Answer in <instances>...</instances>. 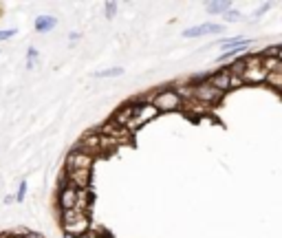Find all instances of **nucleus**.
<instances>
[{
	"label": "nucleus",
	"mask_w": 282,
	"mask_h": 238,
	"mask_svg": "<svg viewBox=\"0 0 282 238\" xmlns=\"http://www.w3.org/2000/svg\"><path fill=\"white\" fill-rule=\"evenodd\" d=\"M223 95L225 93L218 91V88H214L210 82L199 84V86H192V97H194L199 104H216V102L223 100Z\"/></svg>",
	"instance_id": "nucleus-5"
},
{
	"label": "nucleus",
	"mask_w": 282,
	"mask_h": 238,
	"mask_svg": "<svg viewBox=\"0 0 282 238\" xmlns=\"http://www.w3.org/2000/svg\"><path fill=\"white\" fill-rule=\"evenodd\" d=\"M152 106L159 113H172V110H179L183 106V97L179 95L177 88H166V91H159L152 97Z\"/></svg>",
	"instance_id": "nucleus-2"
},
{
	"label": "nucleus",
	"mask_w": 282,
	"mask_h": 238,
	"mask_svg": "<svg viewBox=\"0 0 282 238\" xmlns=\"http://www.w3.org/2000/svg\"><path fill=\"white\" fill-rule=\"evenodd\" d=\"M117 14V2H106V18L113 20Z\"/></svg>",
	"instance_id": "nucleus-15"
},
{
	"label": "nucleus",
	"mask_w": 282,
	"mask_h": 238,
	"mask_svg": "<svg viewBox=\"0 0 282 238\" xmlns=\"http://www.w3.org/2000/svg\"><path fill=\"white\" fill-rule=\"evenodd\" d=\"M223 24H216V22H205V24H196V27H190L183 31L185 38H201V35L207 34H223Z\"/></svg>",
	"instance_id": "nucleus-6"
},
{
	"label": "nucleus",
	"mask_w": 282,
	"mask_h": 238,
	"mask_svg": "<svg viewBox=\"0 0 282 238\" xmlns=\"http://www.w3.org/2000/svg\"><path fill=\"white\" fill-rule=\"evenodd\" d=\"M77 38H80V34H71V35H68V40H71V42H75Z\"/></svg>",
	"instance_id": "nucleus-20"
},
{
	"label": "nucleus",
	"mask_w": 282,
	"mask_h": 238,
	"mask_svg": "<svg viewBox=\"0 0 282 238\" xmlns=\"http://www.w3.org/2000/svg\"><path fill=\"white\" fill-rule=\"evenodd\" d=\"M18 34V29H2V31H0V42H5V40H9V38H14V35Z\"/></svg>",
	"instance_id": "nucleus-14"
},
{
	"label": "nucleus",
	"mask_w": 282,
	"mask_h": 238,
	"mask_svg": "<svg viewBox=\"0 0 282 238\" xmlns=\"http://www.w3.org/2000/svg\"><path fill=\"white\" fill-rule=\"evenodd\" d=\"M227 71L232 73V75H238V77H243L245 75V71H247V57H238V60H234V62L227 67Z\"/></svg>",
	"instance_id": "nucleus-10"
},
{
	"label": "nucleus",
	"mask_w": 282,
	"mask_h": 238,
	"mask_svg": "<svg viewBox=\"0 0 282 238\" xmlns=\"http://www.w3.org/2000/svg\"><path fill=\"white\" fill-rule=\"evenodd\" d=\"M0 238H11V236H9V234H0Z\"/></svg>",
	"instance_id": "nucleus-21"
},
{
	"label": "nucleus",
	"mask_w": 282,
	"mask_h": 238,
	"mask_svg": "<svg viewBox=\"0 0 282 238\" xmlns=\"http://www.w3.org/2000/svg\"><path fill=\"white\" fill-rule=\"evenodd\" d=\"M223 18H225V22H236V20H240V14H238V11H234V9H230Z\"/></svg>",
	"instance_id": "nucleus-16"
},
{
	"label": "nucleus",
	"mask_w": 282,
	"mask_h": 238,
	"mask_svg": "<svg viewBox=\"0 0 282 238\" xmlns=\"http://www.w3.org/2000/svg\"><path fill=\"white\" fill-rule=\"evenodd\" d=\"M243 84H245V80H243V77L232 75V88H238V86H243Z\"/></svg>",
	"instance_id": "nucleus-18"
},
{
	"label": "nucleus",
	"mask_w": 282,
	"mask_h": 238,
	"mask_svg": "<svg viewBox=\"0 0 282 238\" xmlns=\"http://www.w3.org/2000/svg\"><path fill=\"white\" fill-rule=\"evenodd\" d=\"M93 168V154L84 153L80 148L71 150L66 154V161H64V170L66 172H75V170H91Z\"/></svg>",
	"instance_id": "nucleus-4"
},
{
	"label": "nucleus",
	"mask_w": 282,
	"mask_h": 238,
	"mask_svg": "<svg viewBox=\"0 0 282 238\" xmlns=\"http://www.w3.org/2000/svg\"><path fill=\"white\" fill-rule=\"evenodd\" d=\"M230 9H232L230 2H210V5H207V11H210V14H220V16H225Z\"/></svg>",
	"instance_id": "nucleus-12"
},
{
	"label": "nucleus",
	"mask_w": 282,
	"mask_h": 238,
	"mask_svg": "<svg viewBox=\"0 0 282 238\" xmlns=\"http://www.w3.org/2000/svg\"><path fill=\"white\" fill-rule=\"evenodd\" d=\"M24 194H27V181H20V187H18V194H16V201H22Z\"/></svg>",
	"instance_id": "nucleus-17"
},
{
	"label": "nucleus",
	"mask_w": 282,
	"mask_h": 238,
	"mask_svg": "<svg viewBox=\"0 0 282 238\" xmlns=\"http://www.w3.org/2000/svg\"><path fill=\"white\" fill-rule=\"evenodd\" d=\"M249 49V44H243V47H236V49H227L225 53H220L218 57H216V62H225V60H230V57H243V53Z\"/></svg>",
	"instance_id": "nucleus-9"
},
{
	"label": "nucleus",
	"mask_w": 282,
	"mask_h": 238,
	"mask_svg": "<svg viewBox=\"0 0 282 238\" xmlns=\"http://www.w3.org/2000/svg\"><path fill=\"white\" fill-rule=\"evenodd\" d=\"M55 24H58V20L53 18V16H38L35 22H33V27H35L38 34H49V31L55 29Z\"/></svg>",
	"instance_id": "nucleus-8"
},
{
	"label": "nucleus",
	"mask_w": 282,
	"mask_h": 238,
	"mask_svg": "<svg viewBox=\"0 0 282 238\" xmlns=\"http://www.w3.org/2000/svg\"><path fill=\"white\" fill-rule=\"evenodd\" d=\"M62 227L64 234H71L75 238L86 236V234H91V214H84L80 210L62 212Z\"/></svg>",
	"instance_id": "nucleus-1"
},
{
	"label": "nucleus",
	"mask_w": 282,
	"mask_h": 238,
	"mask_svg": "<svg viewBox=\"0 0 282 238\" xmlns=\"http://www.w3.org/2000/svg\"><path fill=\"white\" fill-rule=\"evenodd\" d=\"M64 238H75V236H71V234H64Z\"/></svg>",
	"instance_id": "nucleus-22"
},
{
	"label": "nucleus",
	"mask_w": 282,
	"mask_h": 238,
	"mask_svg": "<svg viewBox=\"0 0 282 238\" xmlns=\"http://www.w3.org/2000/svg\"><path fill=\"white\" fill-rule=\"evenodd\" d=\"M243 44H251V40L243 38V35L230 38V40H220V47H225V49H236V47H243Z\"/></svg>",
	"instance_id": "nucleus-11"
},
{
	"label": "nucleus",
	"mask_w": 282,
	"mask_h": 238,
	"mask_svg": "<svg viewBox=\"0 0 282 238\" xmlns=\"http://www.w3.org/2000/svg\"><path fill=\"white\" fill-rule=\"evenodd\" d=\"M35 57H38V49L31 47L29 49V67H33V60H35Z\"/></svg>",
	"instance_id": "nucleus-19"
},
{
	"label": "nucleus",
	"mask_w": 282,
	"mask_h": 238,
	"mask_svg": "<svg viewBox=\"0 0 282 238\" xmlns=\"http://www.w3.org/2000/svg\"><path fill=\"white\" fill-rule=\"evenodd\" d=\"M60 194H58V201H60V212H66V210H75L77 207V194H80V190H77L75 186H71L66 179V174H64V179H60Z\"/></svg>",
	"instance_id": "nucleus-3"
},
{
	"label": "nucleus",
	"mask_w": 282,
	"mask_h": 238,
	"mask_svg": "<svg viewBox=\"0 0 282 238\" xmlns=\"http://www.w3.org/2000/svg\"><path fill=\"white\" fill-rule=\"evenodd\" d=\"M210 84L214 86V88H218V91H232V73L227 71V68H220V71L212 73L210 75Z\"/></svg>",
	"instance_id": "nucleus-7"
},
{
	"label": "nucleus",
	"mask_w": 282,
	"mask_h": 238,
	"mask_svg": "<svg viewBox=\"0 0 282 238\" xmlns=\"http://www.w3.org/2000/svg\"><path fill=\"white\" fill-rule=\"evenodd\" d=\"M124 75V68L115 67V68H106V71H97L95 77H100V80H104V77H119Z\"/></svg>",
	"instance_id": "nucleus-13"
}]
</instances>
